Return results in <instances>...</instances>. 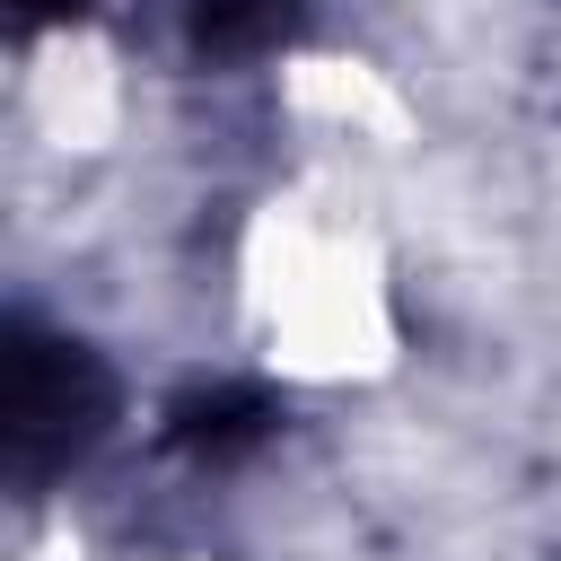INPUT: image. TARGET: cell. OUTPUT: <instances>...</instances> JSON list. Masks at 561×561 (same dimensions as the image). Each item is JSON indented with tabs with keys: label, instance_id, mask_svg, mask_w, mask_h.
<instances>
[{
	"label": "cell",
	"instance_id": "6da1fadb",
	"mask_svg": "<svg viewBox=\"0 0 561 561\" xmlns=\"http://www.w3.org/2000/svg\"><path fill=\"white\" fill-rule=\"evenodd\" d=\"M114 368L79 342V333H44V324H18L9 333V386H0V438H9V473L35 491L53 473H70L79 456L105 447L114 430Z\"/></svg>",
	"mask_w": 561,
	"mask_h": 561
},
{
	"label": "cell",
	"instance_id": "7a4b0ae2",
	"mask_svg": "<svg viewBox=\"0 0 561 561\" xmlns=\"http://www.w3.org/2000/svg\"><path fill=\"white\" fill-rule=\"evenodd\" d=\"M298 9H307V0H175L184 44H193L202 61H254V53H272Z\"/></svg>",
	"mask_w": 561,
	"mask_h": 561
},
{
	"label": "cell",
	"instance_id": "3957f363",
	"mask_svg": "<svg viewBox=\"0 0 561 561\" xmlns=\"http://www.w3.org/2000/svg\"><path fill=\"white\" fill-rule=\"evenodd\" d=\"M79 9H88V0H18V18H53V26L79 18Z\"/></svg>",
	"mask_w": 561,
	"mask_h": 561
}]
</instances>
